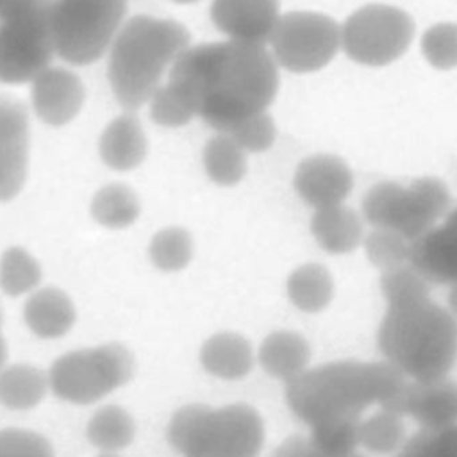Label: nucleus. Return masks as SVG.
I'll return each instance as SVG.
<instances>
[{"mask_svg":"<svg viewBox=\"0 0 457 457\" xmlns=\"http://www.w3.org/2000/svg\"><path fill=\"white\" fill-rule=\"evenodd\" d=\"M170 82L193 102L196 116L227 134L268 111L278 91V68L262 45L212 41L189 46L170 68Z\"/></svg>","mask_w":457,"mask_h":457,"instance_id":"f257e3e1","label":"nucleus"},{"mask_svg":"<svg viewBox=\"0 0 457 457\" xmlns=\"http://www.w3.org/2000/svg\"><path fill=\"white\" fill-rule=\"evenodd\" d=\"M407 377L391 362L334 361L286 382L291 412L311 428L330 423H359L371 403L400 414ZM402 416V414H400Z\"/></svg>","mask_w":457,"mask_h":457,"instance_id":"f03ea898","label":"nucleus"},{"mask_svg":"<svg viewBox=\"0 0 457 457\" xmlns=\"http://www.w3.org/2000/svg\"><path fill=\"white\" fill-rule=\"evenodd\" d=\"M189 46L191 34L175 20L129 18L107 50V79L118 104L129 112L148 104L164 71Z\"/></svg>","mask_w":457,"mask_h":457,"instance_id":"7ed1b4c3","label":"nucleus"},{"mask_svg":"<svg viewBox=\"0 0 457 457\" xmlns=\"http://www.w3.org/2000/svg\"><path fill=\"white\" fill-rule=\"evenodd\" d=\"M377 345L386 361L412 380L446 377L457 359V318L445 307L423 300L387 307Z\"/></svg>","mask_w":457,"mask_h":457,"instance_id":"20e7f679","label":"nucleus"},{"mask_svg":"<svg viewBox=\"0 0 457 457\" xmlns=\"http://www.w3.org/2000/svg\"><path fill=\"white\" fill-rule=\"evenodd\" d=\"M168 443L184 457H257L264 443L261 414L246 403L220 409L180 407L168 423Z\"/></svg>","mask_w":457,"mask_h":457,"instance_id":"39448f33","label":"nucleus"},{"mask_svg":"<svg viewBox=\"0 0 457 457\" xmlns=\"http://www.w3.org/2000/svg\"><path fill=\"white\" fill-rule=\"evenodd\" d=\"M452 196L437 177H420L407 186L384 180L362 198V216L373 228H389L411 243L450 212Z\"/></svg>","mask_w":457,"mask_h":457,"instance_id":"423d86ee","label":"nucleus"},{"mask_svg":"<svg viewBox=\"0 0 457 457\" xmlns=\"http://www.w3.org/2000/svg\"><path fill=\"white\" fill-rule=\"evenodd\" d=\"M127 0H54L55 54L73 64L98 61L123 25Z\"/></svg>","mask_w":457,"mask_h":457,"instance_id":"0eeeda50","label":"nucleus"},{"mask_svg":"<svg viewBox=\"0 0 457 457\" xmlns=\"http://www.w3.org/2000/svg\"><path fill=\"white\" fill-rule=\"evenodd\" d=\"M54 0H25L0 20V82H32L55 55Z\"/></svg>","mask_w":457,"mask_h":457,"instance_id":"6e6552de","label":"nucleus"},{"mask_svg":"<svg viewBox=\"0 0 457 457\" xmlns=\"http://www.w3.org/2000/svg\"><path fill=\"white\" fill-rule=\"evenodd\" d=\"M134 357L120 343L73 350L61 355L48 371V387L64 402L93 403L130 380Z\"/></svg>","mask_w":457,"mask_h":457,"instance_id":"1a4fd4ad","label":"nucleus"},{"mask_svg":"<svg viewBox=\"0 0 457 457\" xmlns=\"http://www.w3.org/2000/svg\"><path fill=\"white\" fill-rule=\"evenodd\" d=\"M414 32V20L407 11L368 4L339 25V43L352 61L378 68L400 59L409 50Z\"/></svg>","mask_w":457,"mask_h":457,"instance_id":"9d476101","label":"nucleus"},{"mask_svg":"<svg viewBox=\"0 0 457 457\" xmlns=\"http://www.w3.org/2000/svg\"><path fill=\"white\" fill-rule=\"evenodd\" d=\"M277 66L293 73H312L325 68L341 48L336 20L316 11L280 14L270 36Z\"/></svg>","mask_w":457,"mask_h":457,"instance_id":"9b49d317","label":"nucleus"},{"mask_svg":"<svg viewBox=\"0 0 457 457\" xmlns=\"http://www.w3.org/2000/svg\"><path fill=\"white\" fill-rule=\"evenodd\" d=\"M29 166V116L23 104L0 95V202L23 187Z\"/></svg>","mask_w":457,"mask_h":457,"instance_id":"f8f14e48","label":"nucleus"},{"mask_svg":"<svg viewBox=\"0 0 457 457\" xmlns=\"http://www.w3.org/2000/svg\"><path fill=\"white\" fill-rule=\"evenodd\" d=\"M353 175L350 166L337 155L314 154L305 157L295 170L293 187L309 207L323 209L339 205L350 195Z\"/></svg>","mask_w":457,"mask_h":457,"instance_id":"ddd939ff","label":"nucleus"},{"mask_svg":"<svg viewBox=\"0 0 457 457\" xmlns=\"http://www.w3.org/2000/svg\"><path fill=\"white\" fill-rule=\"evenodd\" d=\"M280 18L278 0H212L211 20L232 41L262 45Z\"/></svg>","mask_w":457,"mask_h":457,"instance_id":"4468645a","label":"nucleus"},{"mask_svg":"<svg viewBox=\"0 0 457 457\" xmlns=\"http://www.w3.org/2000/svg\"><path fill=\"white\" fill-rule=\"evenodd\" d=\"M409 264L428 284L457 282V207L411 243Z\"/></svg>","mask_w":457,"mask_h":457,"instance_id":"2eb2a0df","label":"nucleus"},{"mask_svg":"<svg viewBox=\"0 0 457 457\" xmlns=\"http://www.w3.org/2000/svg\"><path fill=\"white\" fill-rule=\"evenodd\" d=\"M32 107L37 118L52 127L70 123L84 105V86L66 68L48 66L32 80Z\"/></svg>","mask_w":457,"mask_h":457,"instance_id":"dca6fc26","label":"nucleus"},{"mask_svg":"<svg viewBox=\"0 0 457 457\" xmlns=\"http://www.w3.org/2000/svg\"><path fill=\"white\" fill-rule=\"evenodd\" d=\"M400 414L418 421L421 428L441 430L457 423V384L446 377L407 382Z\"/></svg>","mask_w":457,"mask_h":457,"instance_id":"f3484780","label":"nucleus"},{"mask_svg":"<svg viewBox=\"0 0 457 457\" xmlns=\"http://www.w3.org/2000/svg\"><path fill=\"white\" fill-rule=\"evenodd\" d=\"M102 161L116 171L137 168L148 152V143L139 118L125 111L116 116L102 132L98 141Z\"/></svg>","mask_w":457,"mask_h":457,"instance_id":"a211bd4d","label":"nucleus"},{"mask_svg":"<svg viewBox=\"0 0 457 457\" xmlns=\"http://www.w3.org/2000/svg\"><path fill=\"white\" fill-rule=\"evenodd\" d=\"M27 327L43 339L64 336L75 323V307L70 296L57 287L34 291L23 307Z\"/></svg>","mask_w":457,"mask_h":457,"instance_id":"6ab92c4d","label":"nucleus"},{"mask_svg":"<svg viewBox=\"0 0 457 457\" xmlns=\"http://www.w3.org/2000/svg\"><path fill=\"white\" fill-rule=\"evenodd\" d=\"M311 234L325 252L350 253L362 243V220L343 204L316 209L311 218Z\"/></svg>","mask_w":457,"mask_h":457,"instance_id":"aec40b11","label":"nucleus"},{"mask_svg":"<svg viewBox=\"0 0 457 457\" xmlns=\"http://www.w3.org/2000/svg\"><path fill=\"white\" fill-rule=\"evenodd\" d=\"M204 370L218 378L236 380L250 373L253 353L250 343L236 332H218L200 348Z\"/></svg>","mask_w":457,"mask_h":457,"instance_id":"412c9836","label":"nucleus"},{"mask_svg":"<svg viewBox=\"0 0 457 457\" xmlns=\"http://www.w3.org/2000/svg\"><path fill=\"white\" fill-rule=\"evenodd\" d=\"M257 357L270 377L287 382L307 370L311 348L300 334L291 330H275L264 337Z\"/></svg>","mask_w":457,"mask_h":457,"instance_id":"4be33fe9","label":"nucleus"},{"mask_svg":"<svg viewBox=\"0 0 457 457\" xmlns=\"http://www.w3.org/2000/svg\"><path fill=\"white\" fill-rule=\"evenodd\" d=\"M286 289L295 307L303 312H320L334 296V280L323 264L307 262L289 273Z\"/></svg>","mask_w":457,"mask_h":457,"instance_id":"5701e85b","label":"nucleus"},{"mask_svg":"<svg viewBox=\"0 0 457 457\" xmlns=\"http://www.w3.org/2000/svg\"><path fill=\"white\" fill-rule=\"evenodd\" d=\"M48 387V377L30 364H12L0 370V403L12 411L36 407Z\"/></svg>","mask_w":457,"mask_h":457,"instance_id":"b1692460","label":"nucleus"},{"mask_svg":"<svg viewBox=\"0 0 457 457\" xmlns=\"http://www.w3.org/2000/svg\"><path fill=\"white\" fill-rule=\"evenodd\" d=\"M202 162L207 177L214 184L225 187L239 184L248 170L246 152L223 132H218L205 143Z\"/></svg>","mask_w":457,"mask_h":457,"instance_id":"393cba45","label":"nucleus"},{"mask_svg":"<svg viewBox=\"0 0 457 457\" xmlns=\"http://www.w3.org/2000/svg\"><path fill=\"white\" fill-rule=\"evenodd\" d=\"M137 195L125 184H107L91 200V216L107 228L130 227L139 216Z\"/></svg>","mask_w":457,"mask_h":457,"instance_id":"a878e982","label":"nucleus"},{"mask_svg":"<svg viewBox=\"0 0 457 457\" xmlns=\"http://www.w3.org/2000/svg\"><path fill=\"white\" fill-rule=\"evenodd\" d=\"M87 439L102 452H118L129 446L136 434L132 416L120 405H104L89 420Z\"/></svg>","mask_w":457,"mask_h":457,"instance_id":"bb28decb","label":"nucleus"},{"mask_svg":"<svg viewBox=\"0 0 457 457\" xmlns=\"http://www.w3.org/2000/svg\"><path fill=\"white\" fill-rule=\"evenodd\" d=\"M405 443V425L400 414L384 411L359 423V445L371 453H393Z\"/></svg>","mask_w":457,"mask_h":457,"instance_id":"cd10ccee","label":"nucleus"},{"mask_svg":"<svg viewBox=\"0 0 457 457\" xmlns=\"http://www.w3.org/2000/svg\"><path fill=\"white\" fill-rule=\"evenodd\" d=\"M41 282L37 261L23 248L11 246L0 257V287L9 296L34 291Z\"/></svg>","mask_w":457,"mask_h":457,"instance_id":"c85d7f7f","label":"nucleus"},{"mask_svg":"<svg viewBox=\"0 0 457 457\" xmlns=\"http://www.w3.org/2000/svg\"><path fill=\"white\" fill-rule=\"evenodd\" d=\"M150 261L162 271H179L193 257V237L182 227H166L159 230L148 246Z\"/></svg>","mask_w":457,"mask_h":457,"instance_id":"c756f323","label":"nucleus"},{"mask_svg":"<svg viewBox=\"0 0 457 457\" xmlns=\"http://www.w3.org/2000/svg\"><path fill=\"white\" fill-rule=\"evenodd\" d=\"M380 291L387 307L411 305L430 298V284L411 264L382 271Z\"/></svg>","mask_w":457,"mask_h":457,"instance_id":"7c9ffc66","label":"nucleus"},{"mask_svg":"<svg viewBox=\"0 0 457 457\" xmlns=\"http://www.w3.org/2000/svg\"><path fill=\"white\" fill-rule=\"evenodd\" d=\"M150 118L154 123L168 129L187 125L195 116V105L189 96L173 82L159 86L148 100Z\"/></svg>","mask_w":457,"mask_h":457,"instance_id":"2f4dec72","label":"nucleus"},{"mask_svg":"<svg viewBox=\"0 0 457 457\" xmlns=\"http://www.w3.org/2000/svg\"><path fill=\"white\" fill-rule=\"evenodd\" d=\"M364 250L373 266L382 271L409 264L411 241L389 228H373L364 237Z\"/></svg>","mask_w":457,"mask_h":457,"instance_id":"473e14b6","label":"nucleus"},{"mask_svg":"<svg viewBox=\"0 0 457 457\" xmlns=\"http://www.w3.org/2000/svg\"><path fill=\"white\" fill-rule=\"evenodd\" d=\"M421 54L436 70L457 68V23L441 21L421 36Z\"/></svg>","mask_w":457,"mask_h":457,"instance_id":"72a5a7b5","label":"nucleus"},{"mask_svg":"<svg viewBox=\"0 0 457 457\" xmlns=\"http://www.w3.org/2000/svg\"><path fill=\"white\" fill-rule=\"evenodd\" d=\"M396 457H457V423L441 430L421 428L403 443Z\"/></svg>","mask_w":457,"mask_h":457,"instance_id":"f704fd0d","label":"nucleus"},{"mask_svg":"<svg viewBox=\"0 0 457 457\" xmlns=\"http://www.w3.org/2000/svg\"><path fill=\"white\" fill-rule=\"evenodd\" d=\"M245 152L259 154L266 152L273 146L275 137H277V127L268 111L252 114L234 125L227 132Z\"/></svg>","mask_w":457,"mask_h":457,"instance_id":"c9c22d12","label":"nucleus"},{"mask_svg":"<svg viewBox=\"0 0 457 457\" xmlns=\"http://www.w3.org/2000/svg\"><path fill=\"white\" fill-rule=\"evenodd\" d=\"M0 457H54V448L41 434L4 428L0 430Z\"/></svg>","mask_w":457,"mask_h":457,"instance_id":"e433bc0d","label":"nucleus"},{"mask_svg":"<svg viewBox=\"0 0 457 457\" xmlns=\"http://www.w3.org/2000/svg\"><path fill=\"white\" fill-rule=\"evenodd\" d=\"M271 457H328L325 453H321L309 437H302V436H293L287 437ZM348 457H362L359 453H352Z\"/></svg>","mask_w":457,"mask_h":457,"instance_id":"4c0bfd02","label":"nucleus"},{"mask_svg":"<svg viewBox=\"0 0 457 457\" xmlns=\"http://www.w3.org/2000/svg\"><path fill=\"white\" fill-rule=\"evenodd\" d=\"M25 0H0V20L7 16L11 11H14L18 5H21Z\"/></svg>","mask_w":457,"mask_h":457,"instance_id":"58836bf2","label":"nucleus"},{"mask_svg":"<svg viewBox=\"0 0 457 457\" xmlns=\"http://www.w3.org/2000/svg\"><path fill=\"white\" fill-rule=\"evenodd\" d=\"M448 305H450V312L457 318V282H453L450 286V293H448Z\"/></svg>","mask_w":457,"mask_h":457,"instance_id":"ea45409f","label":"nucleus"},{"mask_svg":"<svg viewBox=\"0 0 457 457\" xmlns=\"http://www.w3.org/2000/svg\"><path fill=\"white\" fill-rule=\"evenodd\" d=\"M0 327H2V311H0ZM5 361H7V345H5V339L0 334V370L4 368Z\"/></svg>","mask_w":457,"mask_h":457,"instance_id":"a19ab883","label":"nucleus"},{"mask_svg":"<svg viewBox=\"0 0 457 457\" xmlns=\"http://www.w3.org/2000/svg\"><path fill=\"white\" fill-rule=\"evenodd\" d=\"M98 457H120V455H116V452H104Z\"/></svg>","mask_w":457,"mask_h":457,"instance_id":"79ce46f5","label":"nucleus"},{"mask_svg":"<svg viewBox=\"0 0 457 457\" xmlns=\"http://www.w3.org/2000/svg\"><path fill=\"white\" fill-rule=\"evenodd\" d=\"M171 2H175V4H195L198 0H171Z\"/></svg>","mask_w":457,"mask_h":457,"instance_id":"37998d69","label":"nucleus"}]
</instances>
